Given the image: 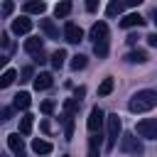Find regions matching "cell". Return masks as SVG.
<instances>
[{
    "label": "cell",
    "mask_w": 157,
    "mask_h": 157,
    "mask_svg": "<svg viewBox=\"0 0 157 157\" xmlns=\"http://www.w3.org/2000/svg\"><path fill=\"white\" fill-rule=\"evenodd\" d=\"M155 105H157V93L155 91H137L128 103L130 113H145V110H152Z\"/></svg>",
    "instance_id": "1"
},
{
    "label": "cell",
    "mask_w": 157,
    "mask_h": 157,
    "mask_svg": "<svg viewBox=\"0 0 157 157\" xmlns=\"http://www.w3.org/2000/svg\"><path fill=\"white\" fill-rule=\"evenodd\" d=\"M120 128H123V123H120L118 113L105 115V150H108V152L115 147V142H118V137H120Z\"/></svg>",
    "instance_id": "2"
},
{
    "label": "cell",
    "mask_w": 157,
    "mask_h": 157,
    "mask_svg": "<svg viewBox=\"0 0 157 157\" xmlns=\"http://www.w3.org/2000/svg\"><path fill=\"white\" fill-rule=\"evenodd\" d=\"M120 150L123 152H128V155H142L145 150H142V142L132 135V132H125V135H120Z\"/></svg>",
    "instance_id": "3"
},
{
    "label": "cell",
    "mask_w": 157,
    "mask_h": 157,
    "mask_svg": "<svg viewBox=\"0 0 157 157\" xmlns=\"http://www.w3.org/2000/svg\"><path fill=\"white\" fill-rule=\"evenodd\" d=\"M135 132L147 140H157V118H145L135 125Z\"/></svg>",
    "instance_id": "4"
},
{
    "label": "cell",
    "mask_w": 157,
    "mask_h": 157,
    "mask_svg": "<svg viewBox=\"0 0 157 157\" xmlns=\"http://www.w3.org/2000/svg\"><path fill=\"white\" fill-rule=\"evenodd\" d=\"M103 120H105L103 110H101L98 105H93V108H91V113H88V120H86V128H88V132H101V128H103Z\"/></svg>",
    "instance_id": "5"
},
{
    "label": "cell",
    "mask_w": 157,
    "mask_h": 157,
    "mask_svg": "<svg viewBox=\"0 0 157 157\" xmlns=\"http://www.w3.org/2000/svg\"><path fill=\"white\" fill-rule=\"evenodd\" d=\"M64 39H66L69 44H78V42L83 39V29H81L78 25H74V22H66V25H64Z\"/></svg>",
    "instance_id": "6"
},
{
    "label": "cell",
    "mask_w": 157,
    "mask_h": 157,
    "mask_svg": "<svg viewBox=\"0 0 157 157\" xmlns=\"http://www.w3.org/2000/svg\"><path fill=\"white\" fill-rule=\"evenodd\" d=\"M88 37H91L93 42H103V39H108V25H105V22H96V25L91 27Z\"/></svg>",
    "instance_id": "7"
},
{
    "label": "cell",
    "mask_w": 157,
    "mask_h": 157,
    "mask_svg": "<svg viewBox=\"0 0 157 157\" xmlns=\"http://www.w3.org/2000/svg\"><path fill=\"white\" fill-rule=\"evenodd\" d=\"M142 25H145V17H142V15H137V12L125 15V17L120 20V27H123V29H130V27H142Z\"/></svg>",
    "instance_id": "8"
},
{
    "label": "cell",
    "mask_w": 157,
    "mask_h": 157,
    "mask_svg": "<svg viewBox=\"0 0 157 157\" xmlns=\"http://www.w3.org/2000/svg\"><path fill=\"white\" fill-rule=\"evenodd\" d=\"M7 147H10L15 155H25V140L20 137V132H12V135H7Z\"/></svg>",
    "instance_id": "9"
},
{
    "label": "cell",
    "mask_w": 157,
    "mask_h": 157,
    "mask_svg": "<svg viewBox=\"0 0 157 157\" xmlns=\"http://www.w3.org/2000/svg\"><path fill=\"white\" fill-rule=\"evenodd\" d=\"M29 29H32V20H27V17L12 20V32H15V34H27Z\"/></svg>",
    "instance_id": "10"
},
{
    "label": "cell",
    "mask_w": 157,
    "mask_h": 157,
    "mask_svg": "<svg viewBox=\"0 0 157 157\" xmlns=\"http://www.w3.org/2000/svg\"><path fill=\"white\" fill-rule=\"evenodd\" d=\"M42 47H44V44H42V39H39V37H29V39H25V52H27V54H32V56H37L39 52H44Z\"/></svg>",
    "instance_id": "11"
},
{
    "label": "cell",
    "mask_w": 157,
    "mask_h": 157,
    "mask_svg": "<svg viewBox=\"0 0 157 157\" xmlns=\"http://www.w3.org/2000/svg\"><path fill=\"white\" fill-rule=\"evenodd\" d=\"M61 123H64V137L71 140V137H74V113H71V110H64Z\"/></svg>",
    "instance_id": "12"
},
{
    "label": "cell",
    "mask_w": 157,
    "mask_h": 157,
    "mask_svg": "<svg viewBox=\"0 0 157 157\" xmlns=\"http://www.w3.org/2000/svg\"><path fill=\"white\" fill-rule=\"evenodd\" d=\"M49 86H52V74L42 71V74L34 76V88H37V91H47Z\"/></svg>",
    "instance_id": "13"
},
{
    "label": "cell",
    "mask_w": 157,
    "mask_h": 157,
    "mask_svg": "<svg viewBox=\"0 0 157 157\" xmlns=\"http://www.w3.org/2000/svg\"><path fill=\"white\" fill-rule=\"evenodd\" d=\"M29 103H32L29 93H27V91H22V93H17V96H15L12 108H17V110H27V108H29Z\"/></svg>",
    "instance_id": "14"
},
{
    "label": "cell",
    "mask_w": 157,
    "mask_h": 157,
    "mask_svg": "<svg viewBox=\"0 0 157 157\" xmlns=\"http://www.w3.org/2000/svg\"><path fill=\"white\" fill-rule=\"evenodd\" d=\"M101 152V132H91V140H88V155L86 157H98Z\"/></svg>",
    "instance_id": "15"
},
{
    "label": "cell",
    "mask_w": 157,
    "mask_h": 157,
    "mask_svg": "<svg viewBox=\"0 0 157 157\" xmlns=\"http://www.w3.org/2000/svg\"><path fill=\"white\" fill-rule=\"evenodd\" d=\"M44 10H47L44 0H27V2H25V12H32V15H42Z\"/></svg>",
    "instance_id": "16"
},
{
    "label": "cell",
    "mask_w": 157,
    "mask_h": 157,
    "mask_svg": "<svg viewBox=\"0 0 157 157\" xmlns=\"http://www.w3.org/2000/svg\"><path fill=\"white\" fill-rule=\"evenodd\" d=\"M39 27L44 29V34H47L49 39H59V29H56V25H54L52 20H39Z\"/></svg>",
    "instance_id": "17"
},
{
    "label": "cell",
    "mask_w": 157,
    "mask_h": 157,
    "mask_svg": "<svg viewBox=\"0 0 157 157\" xmlns=\"http://www.w3.org/2000/svg\"><path fill=\"white\" fill-rule=\"evenodd\" d=\"M125 61H130V64H145L147 61V54L142 49H132V52L125 54Z\"/></svg>",
    "instance_id": "18"
},
{
    "label": "cell",
    "mask_w": 157,
    "mask_h": 157,
    "mask_svg": "<svg viewBox=\"0 0 157 157\" xmlns=\"http://www.w3.org/2000/svg\"><path fill=\"white\" fill-rule=\"evenodd\" d=\"M32 123H34V115L25 113V115L20 118V135H29V132H32Z\"/></svg>",
    "instance_id": "19"
},
{
    "label": "cell",
    "mask_w": 157,
    "mask_h": 157,
    "mask_svg": "<svg viewBox=\"0 0 157 157\" xmlns=\"http://www.w3.org/2000/svg\"><path fill=\"white\" fill-rule=\"evenodd\" d=\"M32 150L37 152V155H49L52 152V142H47V140H32Z\"/></svg>",
    "instance_id": "20"
},
{
    "label": "cell",
    "mask_w": 157,
    "mask_h": 157,
    "mask_svg": "<svg viewBox=\"0 0 157 157\" xmlns=\"http://www.w3.org/2000/svg\"><path fill=\"white\" fill-rule=\"evenodd\" d=\"M15 78H17V71H15V69H7V71H2V74H0V88H7V86H12V83H15Z\"/></svg>",
    "instance_id": "21"
},
{
    "label": "cell",
    "mask_w": 157,
    "mask_h": 157,
    "mask_svg": "<svg viewBox=\"0 0 157 157\" xmlns=\"http://www.w3.org/2000/svg\"><path fill=\"white\" fill-rule=\"evenodd\" d=\"M123 7H125V2H123V0H110V2H108V7H105V15H108V17H115V15H120V12H123Z\"/></svg>",
    "instance_id": "22"
},
{
    "label": "cell",
    "mask_w": 157,
    "mask_h": 157,
    "mask_svg": "<svg viewBox=\"0 0 157 157\" xmlns=\"http://www.w3.org/2000/svg\"><path fill=\"white\" fill-rule=\"evenodd\" d=\"M71 12V0H61V2H56V7H54V17H66Z\"/></svg>",
    "instance_id": "23"
},
{
    "label": "cell",
    "mask_w": 157,
    "mask_h": 157,
    "mask_svg": "<svg viewBox=\"0 0 157 157\" xmlns=\"http://www.w3.org/2000/svg\"><path fill=\"white\" fill-rule=\"evenodd\" d=\"M64 61H66V52H64V49H56V52L52 54V66H54V69H61Z\"/></svg>",
    "instance_id": "24"
},
{
    "label": "cell",
    "mask_w": 157,
    "mask_h": 157,
    "mask_svg": "<svg viewBox=\"0 0 157 157\" xmlns=\"http://www.w3.org/2000/svg\"><path fill=\"white\" fill-rule=\"evenodd\" d=\"M113 86H115V81H113L110 76H108V78H103V81H101V86H98V96H110Z\"/></svg>",
    "instance_id": "25"
},
{
    "label": "cell",
    "mask_w": 157,
    "mask_h": 157,
    "mask_svg": "<svg viewBox=\"0 0 157 157\" xmlns=\"http://www.w3.org/2000/svg\"><path fill=\"white\" fill-rule=\"evenodd\" d=\"M93 52H96L98 59L108 56V39H103V42H93Z\"/></svg>",
    "instance_id": "26"
},
{
    "label": "cell",
    "mask_w": 157,
    "mask_h": 157,
    "mask_svg": "<svg viewBox=\"0 0 157 157\" xmlns=\"http://www.w3.org/2000/svg\"><path fill=\"white\" fill-rule=\"evenodd\" d=\"M86 64H88V59H86L83 54H76V56H71V69H74V71H78V69H86Z\"/></svg>",
    "instance_id": "27"
},
{
    "label": "cell",
    "mask_w": 157,
    "mask_h": 157,
    "mask_svg": "<svg viewBox=\"0 0 157 157\" xmlns=\"http://www.w3.org/2000/svg\"><path fill=\"white\" fill-rule=\"evenodd\" d=\"M54 108H56V103H54V101H44V103H42V113H44V115H52V113H54Z\"/></svg>",
    "instance_id": "28"
},
{
    "label": "cell",
    "mask_w": 157,
    "mask_h": 157,
    "mask_svg": "<svg viewBox=\"0 0 157 157\" xmlns=\"http://www.w3.org/2000/svg\"><path fill=\"white\" fill-rule=\"evenodd\" d=\"M12 10H15V2H12V0H5V2H2V15L7 17V15H12Z\"/></svg>",
    "instance_id": "29"
},
{
    "label": "cell",
    "mask_w": 157,
    "mask_h": 157,
    "mask_svg": "<svg viewBox=\"0 0 157 157\" xmlns=\"http://www.w3.org/2000/svg\"><path fill=\"white\" fill-rule=\"evenodd\" d=\"M10 115H12V108H0V123L10 120Z\"/></svg>",
    "instance_id": "30"
},
{
    "label": "cell",
    "mask_w": 157,
    "mask_h": 157,
    "mask_svg": "<svg viewBox=\"0 0 157 157\" xmlns=\"http://www.w3.org/2000/svg\"><path fill=\"white\" fill-rule=\"evenodd\" d=\"M20 81H32V69H29V66L22 69V78H20Z\"/></svg>",
    "instance_id": "31"
},
{
    "label": "cell",
    "mask_w": 157,
    "mask_h": 157,
    "mask_svg": "<svg viewBox=\"0 0 157 157\" xmlns=\"http://www.w3.org/2000/svg\"><path fill=\"white\" fill-rule=\"evenodd\" d=\"M86 10L88 12H96L98 10V0H86Z\"/></svg>",
    "instance_id": "32"
},
{
    "label": "cell",
    "mask_w": 157,
    "mask_h": 157,
    "mask_svg": "<svg viewBox=\"0 0 157 157\" xmlns=\"http://www.w3.org/2000/svg\"><path fill=\"white\" fill-rule=\"evenodd\" d=\"M83 93H86V88H83V86H78V88L74 91V98H76V101H81V98H83Z\"/></svg>",
    "instance_id": "33"
},
{
    "label": "cell",
    "mask_w": 157,
    "mask_h": 157,
    "mask_svg": "<svg viewBox=\"0 0 157 157\" xmlns=\"http://www.w3.org/2000/svg\"><path fill=\"white\" fill-rule=\"evenodd\" d=\"M145 39H147V44H150V47H157V34H147Z\"/></svg>",
    "instance_id": "34"
},
{
    "label": "cell",
    "mask_w": 157,
    "mask_h": 157,
    "mask_svg": "<svg viewBox=\"0 0 157 157\" xmlns=\"http://www.w3.org/2000/svg\"><path fill=\"white\" fill-rule=\"evenodd\" d=\"M140 2H142V0H125V5H132V7H137Z\"/></svg>",
    "instance_id": "35"
},
{
    "label": "cell",
    "mask_w": 157,
    "mask_h": 157,
    "mask_svg": "<svg viewBox=\"0 0 157 157\" xmlns=\"http://www.w3.org/2000/svg\"><path fill=\"white\" fill-rule=\"evenodd\" d=\"M5 64H7V56H0V69H2Z\"/></svg>",
    "instance_id": "36"
},
{
    "label": "cell",
    "mask_w": 157,
    "mask_h": 157,
    "mask_svg": "<svg viewBox=\"0 0 157 157\" xmlns=\"http://www.w3.org/2000/svg\"><path fill=\"white\" fill-rule=\"evenodd\" d=\"M0 157H5V155H0ZM15 157H25V155H15Z\"/></svg>",
    "instance_id": "37"
},
{
    "label": "cell",
    "mask_w": 157,
    "mask_h": 157,
    "mask_svg": "<svg viewBox=\"0 0 157 157\" xmlns=\"http://www.w3.org/2000/svg\"><path fill=\"white\" fill-rule=\"evenodd\" d=\"M155 22H157V7H155Z\"/></svg>",
    "instance_id": "38"
},
{
    "label": "cell",
    "mask_w": 157,
    "mask_h": 157,
    "mask_svg": "<svg viewBox=\"0 0 157 157\" xmlns=\"http://www.w3.org/2000/svg\"><path fill=\"white\" fill-rule=\"evenodd\" d=\"M0 42H2V34H0Z\"/></svg>",
    "instance_id": "39"
},
{
    "label": "cell",
    "mask_w": 157,
    "mask_h": 157,
    "mask_svg": "<svg viewBox=\"0 0 157 157\" xmlns=\"http://www.w3.org/2000/svg\"><path fill=\"white\" fill-rule=\"evenodd\" d=\"M64 157H69V155H64Z\"/></svg>",
    "instance_id": "40"
}]
</instances>
